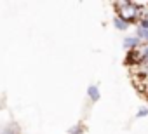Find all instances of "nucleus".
I'll use <instances>...</instances> for the list:
<instances>
[{"instance_id": "obj_1", "label": "nucleus", "mask_w": 148, "mask_h": 134, "mask_svg": "<svg viewBox=\"0 0 148 134\" xmlns=\"http://www.w3.org/2000/svg\"><path fill=\"white\" fill-rule=\"evenodd\" d=\"M148 4L145 2H115V12L119 18H122L124 21H127L129 25H138L141 19L143 11L146 9Z\"/></svg>"}, {"instance_id": "obj_2", "label": "nucleus", "mask_w": 148, "mask_h": 134, "mask_svg": "<svg viewBox=\"0 0 148 134\" xmlns=\"http://www.w3.org/2000/svg\"><path fill=\"white\" fill-rule=\"evenodd\" d=\"M122 45H124V49H125V51H138L143 44H141L134 35H131V37H125V38H124Z\"/></svg>"}, {"instance_id": "obj_3", "label": "nucleus", "mask_w": 148, "mask_h": 134, "mask_svg": "<svg viewBox=\"0 0 148 134\" xmlns=\"http://www.w3.org/2000/svg\"><path fill=\"white\" fill-rule=\"evenodd\" d=\"M87 98H89L91 103H98V101H99V98H101V91H99V87H98L96 84H92V85L87 87Z\"/></svg>"}, {"instance_id": "obj_4", "label": "nucleus", "mask_w": 148, "mask_h": 134, "mask_svg": "<svg viewBox=\"0 0 148 134\" xmlns=\"http://www.w3.org/2000/svg\"><path fill=\"white\" fill-rule=\"evenodd\" d=\"M134 37L141 44H148V30L143 28V26H139V25H136V28H134Z\"/></svg>"}, {"instance_id": "obj_5", "label": "nucleus", "mask_w": 148, "mask_h": 134, "mask_svg": "<svg viewBox=\"0 0 148 134\" xmlns=\"http://www.w3.org/2000/svg\"><path fill=\"white\" fill-rule=\"evenodd\" d=\"M136 75L143 80V82H148V63H139L136 66Z\"/></svg>"}, {"instance_id": "obj_6", "label": "nucleus", "mask_w": 148, "mask_h": 134, "mask_svg": "<svg viewBox=\"0 0 148 134\" xmlns=\"http://www.w3.org/2000/svg\"><path fill=\"white\" fill-rule=\"evenodd\" d=\"M113 26H115V30H119V31H127V30L131 28V25H129L127 21H124L122 18H119L117 14L113 16Z\"/></svg>"}, {"instance_id": "obj_7", "label": "nucleus", "mask_w": 148, "mask_h": 134, "mask_svg": "<svg viewBox=\"0 0 148 134\" xmlns=\"http://www.w3.org/2000/svg\"><path fill=\"white\" fill-rule=\"evenodd\" d=\"M86 131H87V127H86L82 122H79V124H75V125H71L66 134H86Z\"/></svg>"}, {"instance_id": "obj_8", "label": "nucleus", "mask_w": 148, "mask_h": 134, "mask_svg": "<svg viewBox=\"0 0 148 134\" xmlns=\"http://www.w3.org/2000/svg\"><path fill=\"white\" fill-rule=\"evenodd\" d=\"M139 57H141V63H148V44H143L139 47Z\"/></svg>"}, {"instance_id": "obj_9", "label": "nucleus", "mask_w": 148, "mask_h": 134, "mask_svg": "<svg viewBox=\"0 0 148 134\" xmlns=\"http://www.w3.org/2000/svg\"><path fill=\"white\" fill-rule=\"evenodd\" d=\"M138 25L148 30V5H146V9L143 11V14H141V19H139V23H138Z\"/></svg>"}, {"instance_id": "obj_10", "label": "nucleus", "mask_w": 148, "mask_h": 134, "mask_svg": "<svg viewBox=\"0 0 148 134\" xmlns=\"http://www.w3.org/2000/svg\"><path fill=\"white\" fill-rule=\"evenodd\" d=\"M145 117H148V106H141L136 111V118H145Z\"/></svg>"}]
</instances>
